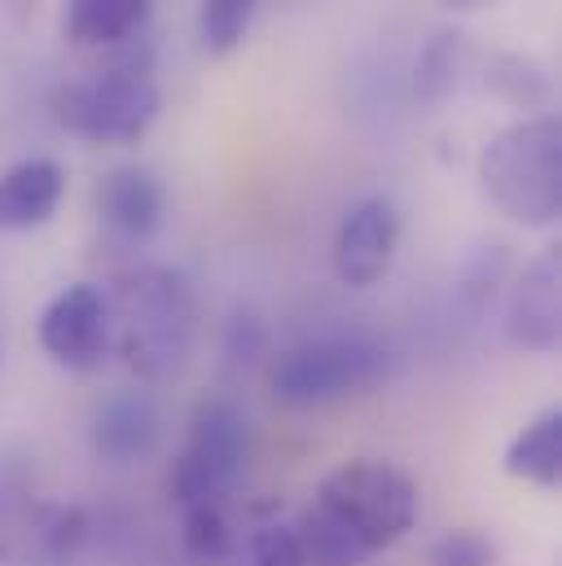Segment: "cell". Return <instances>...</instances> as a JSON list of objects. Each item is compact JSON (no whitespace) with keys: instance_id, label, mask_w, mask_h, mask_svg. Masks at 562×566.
<instances>
[{"instance_id":"cell-1","label":"cell","mask_w":562,"mask_h":566,"mask_svg":"<svg viewBox=\"0 0 562 566\" xmlns=\"http://www.w3.org/2000/svg\"><path fill=\"white\" fill-rule=\"evenodd\" d=\"M158 84H154V57L137 40H124L111 49V57L89 71L66 80L53 93V119L93 145H133L149 133L158 119Z\"/></svg>"},{"instance_id":"cell-2","label":"cell","mask_w":562,"mask_h":566,"mask_svg":"<svg viewBox=\"0 0 562 566\" xmlns=\"http://www.w3.org/2000/svg\"><path fill=\"white\" fill-rule=\"evenodd\" d=\"M111 312L119 347L140 382H171L189 365L198 343V294L180 269H137Z\"/></svg>"},{"instance_id":"cell-3","label":"cell","mask_w":562,"mask_h":566,"mask_svg":"<svg viewBox=\"0 0 562 566\" xmlns=\"http://www.w3.org/2000/svg\"><path fill=\"white\" fill-rule=\"evenodd\" d=\"M312 510L361 554L392 549L418 523V483L392 461H343L316 488Z\"/></svg>"},{"instance_id":"cell-4","label":"cell","mask_w":562,"mask_h":566,"mask_svg":"<svg viewBox=\"0 0 562 566\" xmlns=\"http://www.w3.org/2000/svg\"><path fill=\"white\" fill-rule=\"evenodd\" d=\"M479 180L510 220L528 229L554 224L562 216L559 115H532V119L501 128L479 158Z\"/></svg>"},{"instance_id":"cell-5","label":"cell","mask_w":562,"mask_h":566,"mask_svg":"<svg viewBox=\"0 0 562 566\" xmlns=\"http://www.w3.org/2000/svg\"><path fill=\"white\" fill-rule=\"evenodd\" d=\"M392 365V352L365 334H325L278 352L269 360V391L285 409H316L374 387Z\"/></svg>"},{"instance_id":"cell-6","label":"cell","mask_w":562,"mask_h":566,"mask_svg":"<svg viewBox=\"0 0 562 566\" xmlns=\"http://www.w3.org/2000/svg\"><path fill=\"white\" fill-rule=\"evenodd\" d=\"M247 457H251V430H247V418L238 413V405L202 400L189 418L180 457L167 470V496L180 510L225 505V496L247 470Z\"/></svg>"},{"instance_id":"cell-7","label":"cell","mask_w":562,"mask_h":566,"mask_svg":"<svg viewBox=\"0 0 562 566\" xmlns=\"http://www.w3.org/2000/svg\"><path fill=\"white\" fill-rule=\"evenodd\" d=\"M84 536L80 505L40 501L27 470L0 457V566H71Z\"/></svg>"},{"instance_id":"cell-8","label":"cell","mask_w":562,"mask_h":566,"mask_svg":"<svg viewBox=\"0 0 562 566\" xmlns=\"http://www.w3.org/2000/svg\"><path fill=\"white\" fill-rule=\"evenodd\" d=\"M115 338L111 298L97 285H66L40 312V347L66 369H93L106 360Z\"/></svg>"},{"instance_id":"cell-9","label":"cell","mask_w":562,"mask_h":566,"mask_svg":"<svg viewBox=\"0 0 562 566\" xmlns=\"http://www.w3.org/2000/svg\"><path fill=\"white\" fill-rule=\"evenodd\" d=\"M396 247H400V211H396V202L383 198V193L361 198L334 229V247H330L334 277L347 290H370V285H378L392 273Z\"/></svg>"},{"instance_id":"cell-10","label":"cell","mask_w":562,"mask_h":566,"mask_svg":"<svg viewBox=\"0 0 562 566\" xmlns=\"http://www.w3.org/2000/svg\"><path fill=\"white\" fill-rule=\"evenodd\" d=\"M506 338L519 352H554L562 334V251L545 247L506 294Z\"/></svg>"},{"instance_id":"cell-11","label":"cell","mask_w":562,"mask_h":566,"mask_svg":"<svg viewBox=\"0 0 562 566\" xmlns=\"http://www.w3.org/2000/svg\"><path fill=\"white\" fill-rule=\"evenodd\" d=\"M167 198L149 167H115L97 185V220L119 247H145L163 224Z\"/></svg>"},{"instance_id":"cell-12","label":"cell","mask_w":562,"mask_h":566,"mask_svg":"<svg viewBox=\"0 0 562 566\" xmlns=\"http://www.w3.org/2000/svg\"><path fill=\"white\" fill-rule=\"evenodd\" d=\"M158 405L145 391H119L111 396L93 418V452L111 465L145 461L158 443Z\"/></svg>"},{"instance_id":"cell-13","label":"cell","mask_w":562,"mask_h":566,"mask_svg":"<svg viewBox=\"0 0 562 566\" xmlns=\"http://www.w3.org/2000/svg\"><path fill=\"white\" fill-rule=\"evenodd\" d=\"M62 189L66 176L53 158H22L9 171H0V233L49 224L62 202Z\"/></svg>"},{"instance_id":"cell-14","label":"cell","mask_w":562,"mask_h":566,"mask_svg":"<svg viewBox=\"0 0 562 566\" xmlns=\"http://www.w3.org/2000/svg\"><path fill=\"white\" fill-rule=\"evenodd\" d=\"M154 0H66L62 31L80 49H115L137 40Z\"/></svg>"},{"instance_id":"cell-15","label":"cell","mask_w":562,"mask_h":566,"mask_svg":"<svg viewBox=\"0 0 562 566\" xmlns=\"http://www.w3.org/2000/svg\"><path fill=\"white\" fill-rule=\"evenodd\" d=\"M475 71V44L466 31L444 27L426 40V49L418 53V71H414V93L422 106H444L448 97L461 93L466 75Z\"/></svg>"},{"instance_id":"cell-16","label":"cell","mask_w":562,"mask_h":566,"mask_svg":"<svg viewBox=\"0 0 562 566\" xmlns=\"http://www.w3.org/2000/svg\"><path fill=\"white\" fill-rule=\"evenodd\" d=\"M506 474L537 488H559L562 479V409H545L523 426L506 448Z\"/></svg>"},{"instance_id":"cell-17","label":"cell","mask_w":562,"mask_h":566,"mask_svg":"<svg viewBox=\"0 0 562 566\" xmlns=\"http://www.w3.org/2000/svg\"><path fill=\"white\" fill-rule=\"evenodd\" d=\"M483 88L492 97H501L514 111H532V115H550L554 106V84L550 71L528 57V53H488L483 62Z\"/></svg>"},{"instance_id":"cell-18","label":"cell","mask_w":562,"mask_h":566,"mask_svg":"<svg viewBox=\"0 0 562 566\" xmlns=\"http://www.w3.org/2000/svg\"><path fill=\"white\" fill-rule=\"evenodd\" d=\"M260 0H202L198 9V40L211 57H225L233 53L247 31H251V18H256Z\"/></svg>"},{"instance_id":"cell-19","label":"cell","mask_w":562,"mask_h":566,"mask_svg":"<svg viewBox=\"0 0 562 566\" xmlns=\"http://www.w3.org/2000/svg\"><path fill=\"white\" fill-rule=\"evenodd\" d=\"M506 269H510L506 247H479V251L466 260L457 294H461V303H466L475 316H483V312L497 303V294H501V285H506Z\"/></svg>"},{"instance_id":"cell-20","label":"cell","mask_w":562,"mask_h":566,"mask_svg":"<svg viewBox=\"0 0 562 566\" xmlns=\"http://www.w3.org/2000/svg\"><path fill=\"white\" fill-rule=\"evenodd\" d=\"M185 549L198 563H220L233 554V527L225 518V505H194L185 510Z\"/></svg>"},{"instance_id":"cell-21","label":"cell","mask_w":562,"mask_h":566,"mask_svg":"<svg viewBox=\"0 0 562 566\" xmlns=\"http://www.w3.org/2000/svg\"><path fill=\"white\" fill-rule=\"evenodd\" d=\"M220 352H225V365H229V369H251V365L269 352V329H264L251 312H233L229 325H225Z\"/></svg>"},{"instance_id":"cell-22","label":"cell","mask_w":562,"mask_h":566,"mask_svg":"<svg viewBox=\"0 0 562 566\" xmlns=\"http://www.w3.org/2000/svg\"><path fill=\"white\" fill-rule=\"evenodd\" d=\"M251 566H308V554H303V541L294 527H260L251 536Z\"/></svg>"},{"instance_id":"cell-23","label":"cell","mask_w":562,"mask_h":566,"mask_svg":"<svg viewBox=\"0 0 562 566\" xmlns=\"http://www.w3.org/2000/svg\"><path fill=\"white\" fill-rule=\"evenodd\" d=\"M492 563H497L492 541L479 536V532H470V527L444 536V541L435 545V554H430V566H492Z\"/></svg>"},{"instance_id":"cell-24","label":"cell","mask_w":562,"mask_h":566,"mask_svg":"<svg viewBox=\"0 0 562 566\" xmlns=\"http://www.w3.org/2000/svg\"><path fill=\"white\" fill-rule=\"evenodd\" d=\"M439 9H448V13H475V9H492V4H501V0H435Z\"/></svg>"}]
</instances>
